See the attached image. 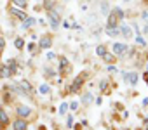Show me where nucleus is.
<instances>
[{
  "instance_id": "f257e3e1",
  "label": "nucleus",
  "mask_w": 148,
  "mask_h": 130,
  "mask_svg": "<svg viewBox=\"0 0 148 130\" xmlns=\"http://www.w3.org/2000/svg\"><path fill=\"white\" fill-rule=\"evenodd\" d=\"M59 23H61V19H59V14L58 12H49V25H51V28L52 30H56L58 26H59Z\"/></svg>"
},
{
  "instance_id": "f03ea898",
  "label": "nucleus",
  "mask_w": 148,
  "mask_h": 130,
  "mask_svg": "<svg viewBox=\"0 0 148 130\" xmlns=\"http://www.w3.org/2000/svg\"><path fill=\"white\" fill-rule=\"evenodd\" d=\"M124 82H129L131 85L138 83V75L136 73H124Z\"/></svg>"
},
{
  "instance_id": "7ed1b4c3",
  "label": "nucleus",
  "mask_w": 148,
  "mask_h": 130,
  "mask_svg": "<svg viewBox=\"0 0 148 130\" xmlns=\"http://www.w3.org/2000/svg\"><path fill=\"white\" fill-rule=\"evenodd\" d=\"M51 45H52L51 36H42V38H40V43H38V47H40V49H49Z\"/></svg>"
},
{
  "instance_id": "20e7f679",
  "label": "nucleus",
  "mask_w": 148,
  "mask_h": 130,
  "mask_svg": "<svg viewBox=\"0 0 148 130\" xmlns=\"http://www.w3.org/2000/svg\"><path fill=\"white\" fill-rule=\"evenodd\" d=\"M113 52L119 54V56H124L125 52H127V45H124V43H115V45H113Z\"/></svg>"
},
{
  "instance_id": "39448f33",
  "label": "nucleus",
  "mask_w": 148,
  "mask_h": 130,
  "mask_svg": "<svg viewBox=\"0 0 148 130\" xmlns=\"http://www.w3.org/2000/svg\"><path fill=\"white\" fill-rule=\"evenodd\" d=\"M17 115L23 116V118H26V116L31 115V109H30V107H26V106H19V107H17Z\"/></svg>"
},
{
  "instance_id": "423d86ee",
  "label": "nucleus",
  "mask_w": 148,
  "mask_h": 130,
  "mask_svg": "<svg viewBox=\"0 0 148 130\" xmlns=\"http://www.w3.org/2000/svg\"><path fill=\"white\" fill-rule=\"evenodd\" d=\"M12 128L14 130H26V121L25 120H16L12 123Z\"/></svg>"
},
{
  "instance_id": "0eeeda50",
  "label": "nucleus",
  "mask_w": 148,
  "mask_h": 130,
  "mask_svg": "<svg viewBox=\"0 0 148 130\" xmlns=\"http://www.w3.org/2000/svg\"><path fill=\"white\" fill-rule=\"evenodd\" d=\"M11 14L12 16H16V17H19V19H26V14L23 12V11H19V9H16V7H11Z\"/></svg>"
},
{
  "instance_id": "6e6552de",
  "label": "nucleus",
  "mask_w": 148,
  "mask_h": 130,
  "mask_svg": "<svg viewBox=\"0 0 148 130\" xmlns=\"http://www.w3.org/2000/svg\"><path fill=\"white\" fill-rule=\"evenodd\" d=\"M106 35L108 36H117V35H120V30L117 26H108L106 28Z\"/></svg>"
},
{
  "instance_id": "1a4fd4ad",
  "label": "nucleus",
  "mask_w": 148,
  "mask_h": 130,
  "mask_svg": "<svg viewBox=\"0 0 148 130\" xmlns=\"http://www.w3.org/2000/svg\"><path fill=\"white\" fill-rule=\"evenodd\" d=\"M82 82H84V78H82V76H77V78H75V82H73V85H72V92H77V90L80 89Z\"/></svg>"
},
{
  "instance_id": "9d476101",
  "label": "nucleus",
  "mask_w": 148,
  "mask_h": 130,
  "mask_svg": "<svg viewBox=\"0 0 148 130\" xmlns=\"http://www.w3.org/2000/svg\"><path fill=\"white\" fill-rule=\"evenodd\" d=\"M11 75H12V71H11L9 66H2V68H0V76H2V78H9Z\"/></svg>"
},
{
  "instance_id": "9b49d317",
  "label": "nucleus",
  "mask_w": 148,
  "mask_h": 130,
  "mask_svg": "<svg viewBox=\"0 0 148 130\" xmlns=\"http://www.w3.org/2000/svg\"><path fill=\"white\" fill-rule=\"evenodd\" d=\"M11 2H12L16 7H19V9H26V7H28V2H26V0H11Z\"/></svg>"
},
{
  "instance_id": "f8f14e48",
  "label": "nucleus",
  "mask_w": 148,
  "mask_h": 130,
  "mask_svg": "<svg viewBox=\"0 0 148 130\" xmlns=\"http://www.w3.org/2000/svg\"><path fill=\"white\" fill-rule=\"evenodd\" d=\"M120 33H122L125 38H131V36H133V33H131V28H129V26H122V28H120Z\"/></svg>"
},
{
  "instance_id": "ddd939ff",
  "label": "nucleus",
  "mask_w": 148,
  "mask_h": 130,
  "mask_svg": "<svg viewBox=\"0 0 148 130\" xmlns=\"http://www.w3.org/2000/svg\"><path fill=\"white\" fill-rule=\"evenodd\" d=\"M19 85H21V89H23L25 94H30V92H31V85H30L28 82H21Z\"/></svg>"
},
{
  "instance_id": "4468645a",
  "label": "nucleus",
  "mask_w": 148,
  "mask_h": 130,
  "mask_svg": "<svg viewBox=\"0 0 148 130\" xmlns=\"http://www.w3.org/2000/svg\"><path fill=\"white\" fill-rule=\"evenodd\" d=\"M35 25V19H31V17H26L25 21H23V28H30V26H33Z\"/></svg>"
},
{
  "instance_id": "2eb2a0df",
  "label": "nucleus",
  "mask_w": 148,
  "mask_h": 130,
  "mask_svg": "<svg viewBox=\"0 0 148 130\" xmlns=\"http://www.w3.org/2000/svg\"><path fill=\"white\" fill-rule=\"evenodd\" d=\"M82 102H84V104L92 102V94H84V96H82Z\"/></svg>"
},
{
  "instance_id": "dca6fc26",
  "label": "nucleus",
  "mask_w": 148,
  "mask_h": 130,
  "mask_svg": "<svg viewBox=\"0 0 148 130\" xmlns=\"http://www.w3.org/2000/svg\"><path fill=\"white\" fill-rule=\"evenodd\" d=\"M14 45H16V49H23V45H25V42L21 40V38H16V42H14Z\"/></svg>"
},
{
  "instance_id": "f3484780",
  "label": "nucleus",
  "mask_w": 148,
  "mask_h": 130,
  "mask_svg": "<svg viewBox=\"0 0 148 130\" xmlns=\"http://www.w3.org/2000/svg\"><path fill=\"white\" fill-rule=\"evenodd\" d=\"M96 52H98V56H101V57H103V56H104V54H106V47H103V45H99V47H98V50H96Z\"/></svg>"
},
{
  "instance_id": "a211bd4d",
  "label": "nucleus",
  "mask_w": 148,
  "mask_h": 130,
  "mask_svg": "<svg viewBox=\"0 0 148 130\" xmlns=\"http://www.w3.org/2000/svg\"><path fill=\"white\" fill-rule=\"evenodd\" d=\"M66 109H68V102H63V104H61V107H59V113H61V115H65V113H66Z\"/></svg>"
},
{
  "instance_id": "6ab92c4d",
  "label": "nucleus",
  "mask_w": 148,
  "mask_h": 130,
  "mask_svg": "<svg viewBox=\"0 0 148 130\" xmlns=\"http://www.w3.org/2000/svg\"><path fill=\"white\" fill-rule=\"evenodd\" d=\"M0 121H2V123H7V121H9V116H7L4 111H0Z\"/></svg>"
},
{
  "instance_id": "aec40b11",
  "label": "nucleus",
  "mask_w": 148,
  "mask_h": 130,
  "mask_svg": "<svg viewBox=\"0 0 148 130\" xmlns=\"http://www.w3.org/2000/svg\"><path fill=\"white\" fill-rule=\"evenodd\" d=\"M38 90H40V94H49V87L47 85H40Z\"/></svg>"
},
{
  "instance_id": "412c9836",
  "label": "nucleus",
  "mask_w": 148,
  "mask_h": 130,
  "mask_svg": "<svg viewBox=\"0 0 148 130\" xmlns=\"http://www.w3.org/2000/svg\"><path fill=\"white\" fill-rule=\"evenodd\" d=\"M103 57H104V61H106V62H108V64H110V62H113V61H115V57H113V56H110V54H104V56H103Z\"/></svg>"
},
{
  "instance_id": "4be33fe9",
  "label": "nucleus",
  "mask_w": 148,
  "mask_h": 130,
  "mask_svg": "<svg viewBox=\"0 0 148 130\" xmlns=\"http://www.w3.org/2000/svg\"><path fill=\"white\" fill-rule=\"evenodd\" d=\"M141 17H143V21H145V25H146V31H148V11H145Z\"/></svg>"
},
{
  "instance_id": "5701e85b",
  "label": "nucleus",
  "mask_w": 148,
  "mask_h": 130,
  "mask_svg": "<svg viewBox=\"0 0 148 130\" xmlns=\"http://www.w3.org/2000/svg\"><path fill=\"white\" fill-rule=\"evenodd\" d=\"M103 7H101V11H103V14H110V9H108V4L104 2V4H101Z\"/></svg>"
},
{
  "instance_id": "b1692460",
  "label": "nucleus",
  "mask_w": 148,
  "mask_h": 130,
  "mask_svg": "<svg viewBox=\"0 0 148 130\" xmlns=\"http://www.w3.org/2000/svg\"><path fill=\"white\" fill-rule=\"evenodd\" d=\"M28 50H30L31 54H35V52H37V45H35V43H30V45H28Z\"/></svg>"
},
{
  "instance_id": "393cba45",
  "label": "nucleus",
  "mask_w": 148,
  "mask_h": 130,
  "mask_svg": "<svg viewBox=\"0 0 148 130\" xmlns=\"http://www.w3.org/2000/svg\"><path fill=\"white\" fill-rule=\"evenodd\" d=\"M46 76H47V78H52V76H54V71L49 70V68H46Z\"/></svg>"
},
{
  "instance_id": "a878e982",
  "label": "nucleus",
  "mask_w": 148,
  "mask_h": 130,
  "mask_svg": "<svg viewBox=\"0 0 148 130\" xmlns=\"http://www.w3.org/2000/svg\"><path fill=\"white\" fill-rule=\"evenodd\" d=\"M66 62H68V61H66L65 57H61V71L65 70V66H66Z\"/></svg>"
},
{
  "instance_id": "bb28decb",
  "label": "nucleus",
  "mask_w": 148,
  "mask_h": 130,
  "mask_svg": "<svg viewBox=\"0 0 148 130\" xmlns=\"http://www.w3.org/2000/svg\"><path fill=\"white\" fill-rule=\"evenodd\" d=\"M106 87H108V82L103 80V82H101V90H106Z\"/></svg>"
},
{
  "instance_id": "cd10ccee",
  "label": "nucleus",
  "mask_w": 148,
  "mask_h": 130,
  "mask_svg": "<svg viewBox=\"0 0 148 130\" xmlns=\"http://www.w3.org/2000/svg\"><path fill=\"white\" fill-rule=\"evenodd\" d=\"M4 45H5V40H4V38H0V52L4 50Z\"/></svg>"
},
{
  "instance_id": "c85d7f7f",
  "label": "nucleus",
  "mask_w": 148,
  "mask_h": 130,
  "mask_svg": "<svg viewBox=\"0 0 148 130\" xmlns=\"http://www.w3.org/2000/svg\"><path fill=\"white\" fill-rule=\"evenodd\" d=\"M136 42H138V43H139V45H145V40H143V38H141V36H138V38H136Z\"/></svg>"
},
{
  "instance_id": "c756f323",
  "label": "nucleus",
  "mask_w": 148,
  "mask_h": 130,
  "mask_svg": "<svg viewBox=\"0 0 148 130\" xmlns=\"http://www.w3.org/2000/svg\"><path fill=\"white\" fill-rule=\"evenodd\" d=\"M70 107H72V109H77V107H78V102H72Z\"/></svg>"
},
{
  "instance_id": "7c9ffc66",
  "label": "nucleus",
  "mask_w": 148,
  "mask_h": 130,
  "mask_svg": "<svg viewBox=\"0 0 148 130\" xmlns=\"http://www.w3.org/2000/svg\"><path fill=\"white\" fill-rule=\"evenodd\" d=\"M47 59H56V54H52V52H49V54H47Z\"/></svg>"
},
{
  "instance_id": "2f4dec72",
  "label": "nucleus",
  "mask_w": 148,
  "mask_h": 130,
  "mask_svg": "<svg viewBox=\"0 0 148 130\" xmlns=\"http://www.w3.org/2000/svg\"><path fill=\"white\" fill-rule=\"evenodd\" d=\"M68 127H73V118L72 116H68Z\"/></svg>"
},
{
  "instance_id": "473e14b6",
  "label": "nucleus",
  "mask_w": 148,
  "mask_h": 130,
  "mask_svg": "<svg viewBox=\"0 0 148 130\" xmlns=\"http://www.w3.org/2000/svg\"><path fill=\"white\" fill-rule=\"evenodd\" d=\"M0 106H2V101H0Z\"/></svg>"
},
{
  "instance_id": "72a5a7b5",
  "label": "nucleus",
  "mask_w": 148,
  "mask_h": 130,
  "mask_svg": "<svg viewBox=\"0 0 148 130\" xmlns=\"http://www.w3.org/2000/svg\"><path fill=\"white\" fill-rule=\"evenodd\" d=\"M0 127H2V121H0Z\"/></svg>"
},
{
  "instance_id": "f704fd0d",
  "label": "nucleus",
  "mask_w": 148,
  "mask_h": 130,
  "mask_svg": "<svg viewBox=\"0 0 148 130\" xmlns=\"http://www.w3.org/2000/svg\"><path fill=\"white\" fill-rule=\"evenodd\" d=\"M125 2H127V0H125Z\"/></svg>"
}]
</instances>
